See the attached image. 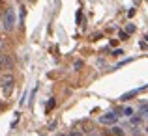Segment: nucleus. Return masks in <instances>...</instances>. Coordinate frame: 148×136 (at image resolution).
I'll return each instance as SVG.
<instances>
[{
	"mask_svg": "<svg viewBox=\"0 0 148 136\" xmlns=\"http://www.w3.org/2000/svg\"><path fill=\"white\" fill-rule=\"evenodd\" d=\"M13 26H15V11L8 9L6 15H4V28L6 30H13Z\"/></svg>",
	"mask_w": 148,
	"mask_h": 136,
	"instance_id": "f03ea898",
	"label": "nucleus"
},
{
	"mask_svg": "<svg viewBox=\"0 0 148 136\" xmlns=\"http://www.w3.org/2000/svg\"><path fill=\"white\" fill-rule=\"evenodd\" d=\"M11 65V58L8 56V54H0V71L2 69H8Z\"/></svg>",
	"mask_w": 148,
	"mask_h": 136,
	"instance_id": "20e7f679",
	"label": "nucleus"
},
{
	"mask_svg": "<svg viewBox=\"0 0 148 136\" xmlns=\"http://www.w3.org/2000/svg\"><path fill=\"white\" fill-rule=\"evenodd\" d=\"M143 121V116L139 114V116H131V123H133V125H139V123Z\"/></svg>",
	"mask_w": 148,
	"mask_h": 136,
	"instance_id": "0eeeda50",
	"label": "nucleus"
},
{
	"mask_svg": "<svg viewBox=\"0 0 148 136\" xmlns=\"http://www.w3.org/2000/svg\"><path fill=\"white\" fill-rule=\"evenodd\" d=\"M69 136H83V134H81L79 131H75V133H71V134H69Z\"/></svg>",
	"mask_w": 148,
	"mask_h": 136,
	"instance_id": "9b49d317",
	"label": "nucleus"
},
{
	"mask_svg": "<svg viewBox=\"0 0 148 136\" xmlns=\"http://www.w3.org/2000/svg\"><path fill=\"white\" fill-rule=\"evenodd\" d=\"M126 32H127V34H133V32H135V26H133V24H130V26L126 28Z\"/></svg>",
	"mask_w": 148,
	"mask_h": 136,
	"instance_id": "1a4fd4ad",
	"label": "nucleus"
},
{
	"mask_svg": "<svg viewBox=\"0 0 148 136\" xmlns=\"http://www.w3.org/2000/svg\"><path fill=\"white\" fill-rule=\"evenodd\" d=\"M116 121H118V114L116 112H107V114H103L99 118V123H103V125H114Z\"/></svg>",
	"mask_w": 148,
	"mask_h": 136,
	"instance_id": "7ed1b4c3",
	"label": "nucleus"
},
{
	"mask_svg": "<svg viewBox=\"0 0 148 136\" xmlns=\"http://www.w3.org/2000/svg\"><path fill=\"white\" fill-rule=\"evenodd\" d=\"M141 90H145V88H139V90H131L130 93H124V95H122V101H127V99H131V97H135Z\"/></svg>",
	"mask_w": 148,
	"mask_h": 136,
	"instance_id": "39448f33",
	"label": "nucleus"
},
{
	"mask_svg": "<svg viewBox=\"0 0 148 136\" xmlns=\"http://www.w3.org/2000/svg\"><path fill=\"white\" fill-rule=\"evenodd\" d=\"M13 84H15V76L11 75V73L0 75V88H2L4 91H10L11 88H13Z\"/></svg>",
	"mask_w": 148,
	"mask_h": 136,
	"instance_id": "f257e3e1",
	"label": "nucleus"
},
{
	"mask_svg": "<svg viewBox=\"0 0 148 136\" xmlns=\"http://www.w3.org/2000/svg\"><path fill=\"white\" fill-rule=\"evenodd\" d=\"M146 133H148V127H146Z\"/></svg>",
	"mask_w": 148,
	"mask_h": 136,
	"instance_id": "ddd939ff",
	"label": "nucleus"
},
{
	"mask_svg": "<svg viewBox=\"0 0 148 136\" xmlns=\"http://www.w3.org/2000/svg\"><path fill=\"white\" fill-rule=\"evenodd\" d=\"M2 49H4V41H2V37H0V54H2Z\"/></svg>",
	"mask_w": 148,
	"mask_h": 136,
	"instance_id": "9d476101",
	"label": "nucleus"
},
{
	"mask_svg": "<svg viewBox=\"0 0 148 136\" xmlns=\"http://www.w3.org/2000/svg\"><path fill=\"white\" fill-rule=\"evenodd\" d=\"M146 41H148V34H146Z\"/></svg>",
	"mask_w": 148,
	"mask_h": 136,
	"instance_id": "f8f14e48",
	"label": "nucleus"
},
{
	"mask_svg": "<svg viewBox=\"0 0 148 136\" xmlns=\"http://www.w3.org/2000/svg\"><path fill=\"white\" fill-rule=\"evenodd\" d=\"M143 114H148V104H143L141 106V116Z\"/></svg>",
	"mask_w": 148,
	"mask_h": 136,
	"instance_id": "6e6552de",
	"label": "nucleus"
},
{
	"mask_svg": "<svg viewBox=\"0 0 148 136\" xmlns=\"http://www.w3.org/2000/svg\"><path fill=\"white\" fill-rule=\"evenodd\" d=\"M122 116H126V118H131V116H133V108L131 106H126L122 110Z\"/></svg>",
	"mask_w": 148,
	"mask_h": 136,
	"instance_id": "423d86ee",
	"label": "nucleus"
},
{
	"mask_svg": "<svg viewBox=\"0 0 148 136\" xmlns=\"http://www.w3.org/2000/svg\"><path fill=\"white\" fill-rule=\"evenodd\" d=\"M60 136H66V134H60Z\"/></svg>",
	"mask_w": 148,
	"mask_h": 136,
	"instance_id": "4468645a",
	"label": "nucleus"
}]
</instances>
